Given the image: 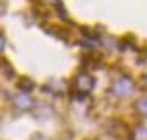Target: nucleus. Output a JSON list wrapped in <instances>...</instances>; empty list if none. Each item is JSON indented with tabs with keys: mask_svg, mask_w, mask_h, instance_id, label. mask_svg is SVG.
<instances>
[{
	"mask_svg": "<svg viewBox=\"0 0 147 140\" xmlns=\"http://www.w3.org/2000/svg\"><path fill=\"white\" fill-rule=\"evenodd\" d=\"M31 104H33L31 103V98L28 95H25V93H22V95L14 98V106L17 109H30Z\"/></svg>",
	"mask_w": 147,
	"mask_h": 140,
	"instance_id": "nucleus-1",
	"label": "nucleus"
},
{
	"mask_svg": "<svg viewBox=\"0 0 147 140\" xmlns=\"http://www.w3.org/2000/svg\"><path fill=\"white\" fill-rule=\"evenodd\" d=\"M131 140H147V126H138V128L133 131Z\"/></svg>",
	"mask_w": 147,
	"mask_h": 140,
	"instance_id": "nucleus-2",
	"label": "nucleus"
},
{
	"mask_svg": "<svg viewBox=\"0 0 147 140\" xmlns=\"http://www.w3.org/2000/svg\"><path fill=\"white\" fill-rule=\"evenodd\" d=\"M136 109L141 112V114H146V115H147V100L138 101V104H136Z\"/></svg>",
	"mask_w": 147,
	"mask_h": 140,
	"instance_id": "nucleus-3",
	"label": "nucleus"
},
{
	"mask_svg": "<svg viewBox=\"0 0 147 140\" xmlns=\"http://www.w3.org/2000/svg\"><path fill=\"white\" fill-rule=\"evenodd\" d=\"M31 140H49V139H47V137H44V135H41V134H38L36 137H33Z\"/></svg>",
	"mask_w": 147,
	"mask_h": 140,
	"instance_id": "nucleus-4",
	"label": "nucleus"
}]
</instances>
